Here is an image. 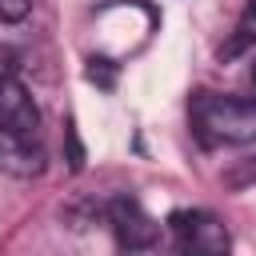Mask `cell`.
Listing matches in <instances>:
<instances>
[{"instance_id":"6da1fadb","label":"cell","mask_w":256,"mask_h":256,"mask_svg":"<svg viewBox=\"0 0 256 256\" xmlns=\"http://www.w3.org/2000/svg\"><path fill=\"white\" fill-rule=\"evenodd\" d=\"M192 120L200 128L204 140L212 144H248L256 140V104L240 100V96H196L192 104Z\"/></svg>"},{"instance_id":"7a4b0ae2","label":"cell","mask_w":256,"mask_h":256,"mask_svg":"<svg viewBox=\"0 0 256 256\" xmlns=\"http://www.w3.org/2000/svg\"><path fill=\"white\" fill-rule=\"evenodd\" d=\"M168 228H172V236H176L184 256H228V228L204 208L172 212Z\"/></svg>"},{"instance_id":"3957f363","label":"cell","mask_w":256,"mask_h":256,"mask_svg":"<svg viewBox=\"0 0 256 256\" xmlns=\"http://www.w3.org/2000/svg\"><path fill=\"white\" fill-rule=\"evenodd\" d=\"M108 216H112V228H116L120 248H128V252L152 248V244H156V236H160L156 220H152V216H148L132 196H116V200H112V208H108Z\"/></svg>"},{"instance_id":"277c9868","label":"cell","mask_w":256,"mask_h":256,"mask_svg":"<svg viewBox=\"0 0 256 256\" xmlns=\"http://www.w3.org/2000/svg\"><path fill=\"white\" fill-rule=\"evenodd\" d=\"M0 128L12 132V136H24V140L40 136V108L20 80L0 84Z\"/></svg>"},{"instance_id":"5b68a950","label":"cell","mask_w":256,"mask_h":256,"mask_svg":"<svg viewBox=\"0 0 256 256\" xmlns=\"http://www.w3.org/2000/svg\"><path fill=\"white\" fill-rule=\"evenodd\" d=\"M0 168L12 176H40L44 172V148L40 140H24L0 128Z\"/></svg>"},{"instance_id":"8992f818","label":"cell","mask_w":256,"mask_h":256,"mask_svg":"<svg viewBox=\"0 0 256 256\" xmlns=\"http://www.w3.org/2000/svg\"><path fill=\"white\" fill-rule=\"evenodd\" d=\"M88 80L100 84V88H112L116 84V64L112 60H88Z\"/></svg>"},{"instance_id":"52a82bcc","label":"cell","mask_w":256,"mask_h":256,"mask_svg":"<svg viewBox=\"0 0 256 256\" xmlns=\"http://www.w3.org/2000/svg\"><path fill=\"white\" fill-rule=\"evenodd\" d=\"M32 12V0H0V24H16Z\"/></svg>"},{"instance_id":"ba28073f","label":"cell","mask_w":256,"mask_h":256,"mask_svg":"<svg viewBox=\"0 0 256 256\" xmlns=\"http://www.w3.org/2000/svg\"><path fill=\"white\" fill-rule=\"evenodd\" d=\"M248 40H256V0H248V8H244V20H240V36H236L232 52H236L240 44H248Z\"/></svg>"},{"instance_id":"9c48e42d","label":"cell","mask_w":256,"mask_h":256,"mask_svg":"<svg viewBox=\"0 0 256 256\" xmlns=\"http://www.w3.org/2000/svg\"><path fill=\"white\" fill-rule=\"evenodd\" d=\"M16 68H20V52L8 48V44H0V84L4 80H16Z\"/></svg>"},{"instance_id":"30bf717a","label":"cell","mask_w":256,"mask_h":256,"mask_svg":"<svg viewBox=\"0 0 256 256\" xmlns=\"http://www.w3.org/2000/svg\"><path fill=\"white\" fill-rule=\"evenodd\" d=\"M68 152H72V172H80L84 168V148H80V140H76L72 128H68Z\"/></svg>"},{"instance_id":"8fae6325","label":"cell","mask_w":256,"mask_h":256,"mask_svg":"<svg viewBox=\"0 0 256 256\" xmlns=\"http://www.w3.org/2000/svg\"><path fill=\"white\" fill-rule=\"evenodd\" d=\"M252 84H256V60H252Z\"/></svg>"}]
</instances>
